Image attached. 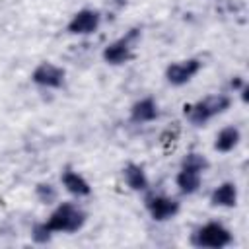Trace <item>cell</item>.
Segmentation results:
<instances>
[{
  "instance_id": "obj_1",
  "label": "cell",
  "mask_w": 249,
  "mask_h": 249,
  "mask_svg": "<svg viewBox=\"0 0 249 249\" xmlns=\"http://www.w3.org/2000/svg\"><path fill=\"white\" fill-rule=\"evenodd\" d=\"M231 105V97L226 93H214V95H206L204 99L196 101V103H185L183 105V115L187 117V121L193 126H204L212 117L222 115L230 109Z\"/></svg>"
},
{
  "instance_id": "obj_2",
  "label": "cell",
  "mask_w": 249,
  "mask_h": 249,
  "mask_svg": "<svg viewBox=\"0 0 249 249\" xmlns=\"http://www.w3.org/2000/svg\"><path fill=\"white\" fill-rule=\"evenodd\" d=\"M86 222L88 214L82 206H78L76 202H60L45 224L51 228L53 233H74L82 230Z\"/></svg>"
},
{
  "instance_id": "obj_3",
  "label": "cell",
  "mask_w": 249,
  "mask_h": 249,
  "mask_svg": "<svg viewBox=\"0 0 249 249\" xmlns=\"http://www.w3.org/2000/svg\"><path fill=\"white\" fill-rule=\"evenodd\" d=\"M231 241V231L218 222H208L191 233V243L198 249H222L228 247Z\"/></svg>"
},
{
  "instance_id": "obj_4",
  "label": "cell",
  "mask_w": 249,
  "mask_h": 249,
  "mask_svg": "<svg viewBox=\"0 0 249 249\" xmlns=\"http://www.w3.org/2000/svg\"><path fill=\"white\" fill-rule=\"evenodd\" d=\"M140 39V29L138 27H132L124 37L109 43L105 49H103V60L107 64H113V66H119V64H124L132 58V49H134V43Z\"/></svg>"
},
{
  "instance_id": "obj_5",
  "label": "cell",
  "mask_w": 249,
  "mask_h": 249,
  "mask_svg": "<svg viewBox=\"0 0 249 249\" xmlns=\"http://www.w3.org/2000/svg\"><path fill=\"white\" fill-rule=\"evenodd\" d=\"M144 204L154 222H167V220L175 218L177 212L181 210L179 200L165 196V195H150L144 198Z\"/></svg>"
},
{
  "instance_id": "obj_6",
  "label": "cell",
  "mask_w": 249,
  "mask_h": 249,
  "mask_svg": "<svg viewBox=\"0 0 249 249\" xmlns=\"http://www.w3.org/2000/svg\"><path fill=\"white\" fill-rule=\"evenodd\" d=\"M202 68L200 58H187V60H179V62H171L165 68V80L167 84L179 88L185 86L187 82H191Z\"/></svg>"
},
{
  "instance_id": "obj_7",
  "label": "cell",
  "mask_w": 249,
  "mask_h": 249,
  "mask_svg": "<svg viewBox=\"0 0 249 249\" xmlns=\"http://www.w3.org/2000/svg\"><path fill=\"white\" fill-rule=\"evenodd\" d=\"M66 80V72L64 68L53 64V62H41L33 72H31V82L41 86V88H49V89H58L64 86Z\"/></svg>"
},
{
  "instance_id": "obj_8",
  "label": "cell",
  "mask_w": 249,
  "mask_h": 249,
  "mask_svg": "<svg viewBox=\"0 0 249 249\" xmlns=\"http://www.w3.org/2000/svg\"><path fill=\"white\" fill-rule=\"evenodd\" d=\"M99 25H101V14L97 10L84 8L72 16L66 29L72 35H91L99 29Z\"/></svg>"
},
{
  "instance_id": "obj_9",
  "label": "cell",
  "mask_w": 249,
  "mask_h": 249,
  "mask_svg": "<svg viewBox=\"0 0 249 249\" xmlns=\"http://www.w3.org/2000/svg\"><path fill=\"white\" fill-rule=\"evenodd\" d=\"M60 181H62V187H64L70 195H74V196H78V198L91 195V187H89V183L86 181V177L80 175L78 171L70 169V167L62 171Z\"/></svg>"
},
{
  "instance_id": "obj_10",
  "label": "cell",
  "mask_w": 249,
  "mask_h": 249,
  "mask_svg": "<svg viewBox=\"0 0 249 249\" xmlns=\"http://www.w3.org/2000/svg\"><path fill=\"white\" fill-rule=\"evenodd\" d=\"M158 119V103L152 97H142L130 107V121L136 124L152 123Z\"/></svg>"
},
{
  "instance_id": "obj_11",
  "label": "cell",
  "mask_w": 249,
  "mask_h": 249,
  "mask_svg": "<svg viewBox=\"0 0 249 249\" xmlns=\"http://www.w3.org/2000/svg\"><path fill=\"white\" fill-rule=\"evenodd\" d=\"M210 204L220 208H233L237 204V187L231 181H224L210 195Z\"/></svg>"
},
{
  "instance_id": "obj_12",
  "label": "cell",
  "mask_w": 249,
  "mask_h": 249,
  "mask_svg": "<svg viewBox=\"0 0 249 249\" xmlns=\"http://www.w3.org/2000/svg\"><path fill=\"white\" fill-rule=\"evenodd\" d=\"M123 177H124L126 187L132 189V191H136V193L148 191V187H150V181H148V177H146V171H144V167L138 165V163H132V161L126 163V165L123 167Z\"/></svg>"
},
{
  "instance_id": "obj_13",
  "label": "cell",
  "mask_w": 249,
  "mask_h": 249,
  "mask_svg": "<svg viewBox=\"0 0 249 249\" xmlns=\"http://www.w3.org/2000/svg\"><path fill=\"white\" fill-rule=\"evenodd\" d=\"M200 183H202V173L193 171V169L181 167V171L175 177V185H177L181 195H195L200 189Z\"/></svg>"
},
{
  "instance_id": "obj_14",
  "label": "cell",
  "mask_w": 249,
  "mask_h": 249,
  "mask_svg": "<svg viewBox=\"0 0 249 249\" xmlns=\"http://www.w3.org/2000/svg\"><path fill=\"white\" fill-rule=\"evenodd\" d=\"M241 140V132L237 126H224L218 134H216V140H214V150L216 152H222V154H228L231 152Z\"/></svg>"
},
{
  "instance_id": "obj_15",
  "label": "cell",
  "mask_w": 249,
  "mask_h": 249,
  "mask_svg": "<svg viewBox=\"0 0 249 249\" xmlns=\"http://www.w3.org/2000/svg\"><path fill=\"white\" fill-rule=\"evenodd\" d=\"M181 167L183 169H193V171H198V173H204L208 167H210V161L198 154V152H189L183 160H181Z\"/></svg>"
},
{
  "instance_id": "obj_16",
  "label": "cell",
  "mask_w": 249,
  "mask_h": 249,
  "mask_svg": "<svg viewBox=\"0 0 249 249\" xmlns=\"http://www.w3.org/2000/svg\"><path fill=\"white\" fill-rule=\"evenodd\" d=\"M35 196L41 204H54L58 200V191L51 183H37L35 185Z\"/></svg>"
},
{
  "instance_id": "obj_17",
  "label": "cell",
  "mask_w": 249,
  "mask_h": 249,
  "mask_svg": "<svg viewBox=\"0 0 249 249\" xmlns=\"http://www.w3.org/2000/svg\"><path fill=\"white\" fill-rule=\"evenodd\" d=\"M31 239L35 243H39V245H45V243H49L53 239V231L45 222H39V224H35L31 228Z\"/></svg>"
},
{
  "instance_id": "obj_18",
  "label": "cell",
  "mask_w": 249,
  "mask_h": 249,
  "mask_svg": "<svg viewBox=\"0 0 249 249\" xmlns=\"http://www.w3.org/2000/svg\"><path fill=\"white\" fill-rule=\"evenodd\" d=\"M230 86H231V89H235V91H239V89H243L247 84H245V80L243 78H239V76H235V78H231V82H230Z\"/></svg>"
}]
</instances>
